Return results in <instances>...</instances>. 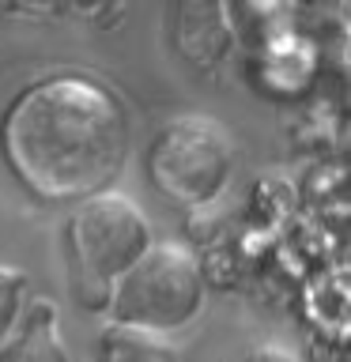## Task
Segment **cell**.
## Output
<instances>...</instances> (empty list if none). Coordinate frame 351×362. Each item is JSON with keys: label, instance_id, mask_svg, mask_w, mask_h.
Segmentation results:
<instances>
[{"label": "cell", "instance_id": "cell-1", "mask_svg": "<svg viewBox=\"0 0 351 362\" xmlns=\"http://www.w3.org/2000/svg\"><path fill=\"white\" fill-rule=\"evenodd\" d=\"M4 158L42 200H87L117 177L129 151L121 102L84 76H57L11 102Z\"/></svg>", "mask_w": 351, "mask_h": 362}, {"label": "cell", "instance_id": "cell-9", "mask_svg": "<svg viewBox=\"0 0 351 362\" xmlns=\"http://www.w3.org/2000/svg\"><path fill=\"white\" fill-rule=\"evenodd\" d=\"M23 328H57V305L45 302V298H34V302L27 305Z\"/></svg>", "mask_w": 351, "mask_h": 362}, {"label": "cell", "instance_id": "cell-6", "mask_svg": "<svg viewBox=\"0 0 351 362\" xmlns=\"http://www.w3.org/2000/svg\"><path fill=\"white\" fill-rule=\"evenodd\" d=\"M98 362H181V355L159 332L129 328V325H110L106 336H102Z\"/></svg>", "mask_w": 351, "mask_h": 362}, {"label": "cell", "instance_id": "cell-4", "mask_svg": "<svg viewBox=\"0 0 351 362\" xmlns=\"http://www.w3.org/2000/svg\"><path fill=\"white\" fill-rule=\"evenodd\" d=\"M234 170V140L212 117H174L147 147V177L166 200L204 208Z\"/></svg>", "mask_w": 351, "mask_h": 362}, {"label": "cell", "instance_id": "cell-8", "mask_svg": "<svg viewBox=\"0 0 351 362\" xmlns=\"http://www.w3.org/2000/svg\"><path fill=\"white\" fill-rule=\"evenodd\" d=\"M23 291H27V276H23L19 268L0 264V344H4V336L11 332V325H16V317H19Z\"/></svg>", "mask_w": 351, "mask_h": 362}, {"label": "cell", "instance_id": "cell-3", "mask_svg": "<svg viewBox=\"0 0 351 362\" xmlns=\"http://www.w3.org/2000/svg\"><path fill=\"white\" fill-rule=\"evenodd\" d=\"M204 305V272L192 249L178 242H159L113 283V325L174 332L189 325Z\"/></svg>", "mask_w": 351, "mask_h": 362}, {"label": "cell", "instance_id": "cell-5", "mask_svg": "<svg viewBox=\"0 0 351 362\" xmlns=\"http://www.w3.org/2000/svg\"><path fill=\"white\" fill-rule=\"evenodd\" d=\"M174 42L178 53L192 68H215L234 45L231 8L219 0H185L174 16Z\"/></svg>", "mask_w": 351, "mask_h": 362}, {"label": "cell", "instance_id": "cell-7", "mask_svg": "<svg viewBox=\"0 0 351 362\" xmlns=\"http://www.w3.org/2000/svg\"><path fill=\"white\" fill-rule=\"evenodd\" d=\"M0 362H72V358H68V347L57 336V328H23L11 344H4Z\"/></svg>", "mask_w": 351, "mask_h": 362}, {"label": "cell", "instance_id": "cell-10", "mask_svg": "<svg viewBox=\"0 0 351 362\" xmlns=\"http://www.w3.org/2000/svg\"><path fill=\"white\" fill-rule=\"evenodd\" d=\"M242 362H299V355L287 347H280V344H260V347L249 351Z\"/></svg>", "mask_w": 351, "mask_h": 362}, {"label": "cell", "instance_id": "cell-2", "mask_svg": "<svg viewBox=\"0 0 351 362\" xmlns=\"http://www.w3.org/2000/svg\"><path fill=\"white\" fill-rule=\"evenodd\" d=\"M64 238L72 260V291L87 310H106L113 283L151 249V226L144 211L113 189L79 200Z\"/></svg>", "mask_w": 351, "mask_h": 362}]
</instances>
